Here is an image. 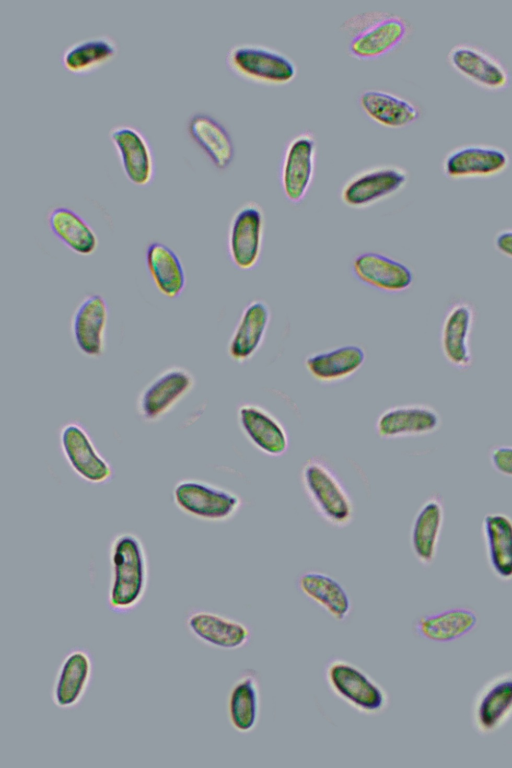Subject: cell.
<instances>
[{"instance_id":"8","label":"cell","mask_w":512,"mask_h":768,"mask_svg":"<svg viewBox=\"0 0 512 768\" xmlns=\"http://www.w3.org/2000/svg\"><path fill=\"white\" fill-rule=\"evenodd\" d=\"M408 172L398 165H379L351 176L341 188V199L349 207L364 208L400 191Z\"/></svg>"},{"instance_id":"33","label":"cell","mask_w":512,"mask_h":768,"mask_svg":"<svg viewBox=\"0 0 512 768\" xmlns=\"http://www.w3.org/2000/svg\"><path fill=\"white\" fill-rule=\"evenodd\" d=\"M365 113L388 127H404L420 116L419 108L410 100L381 89H366L359 97Z\"/></svg>"},{"instance_id":"32","label":"cell","mask_w":512,"mask_h":768,"mask_svg":"<svg viewBox=\"0 0 512 768\" xmlns=\"http://www.w3.org/2000/svg\"><path fill=\"white\" fill-rule=\"evenodd\" d=\"M187 130L217 168L229 166L234 157V145L222 123L207 113L197 112L189 118Z\"/></svg>"},{"instance_id":"24","label":"cell","mask_w":512,"mask_h":768,"mask_svg":"<svg viewBox=\"0 0 512 768\" xmlns=\"http://www.w3.org/2000/svg\"><path fill=\"white\" fill-rule=\"evenodd\" d=\"M226 711L228 721L235 731L246 734L257 727L261 711V690L259 675L255 670H244L233 682L227 695Z\"/></svg>"},{"instance_id":"23","label":"cell","mask_w":512,"mask_h":768,"mask_svg":"<svg viewBox=\"0 0 512 768\" xmlns=\"http://www.w3.org/2000/svg\"><path fill=\"white\" fill-rule=\"evenodd\" d=\"M271 312L262 300L251 301L242 311L227 345L229 357L244 363L261 347L269 327Z\"/></svg>"},{"instance_id":"22","label":"cell","mask_w":512,"mask_h":768,"mask_svg":"<svg viewBox=\"0 0 512 768\" xmlns=\"http://www.w3.org/2000/svg\"><path fill=\"white\" fill-rule=\"evenodd\" d=\"M92 659L81 648L69 651L62 659L52 686V701L61 709L76 706L85 695L92 677Z\"/></svg>"},{"instance_id":"34","label":"cell","mask_w":512,"mask_h":768,"mask_svg":"<svg viewBox=\"0 0 512 768\" xmlns=\"http://www.w3.org/2000/svg\"><path fill=\"white\" fill-rule=\"evenodd\" d=\"M118 53L116 41L108 35L77 40L62 52L63 67L73 74H88L112 61Z\"/></svg>"},{"instance_id":"10","label":"cell","mask_w":512,"mask_h":768,"mask_svg":"<svg viewBox=\"0 0 512 768\" xmlns=\"http://www.w3.org/2000/svg\"><path fill=\"white\" fill-rule=\"evenodd\" d=\"M59 441L63 456L82 480L100 484L113 475L110 463L99 453L86 429L77 422L62 426Z\"/></svg>"},{"instance_id":"17","label":"cell","mask_w":512,"mask_h":768,"mask_svg":"<svg viewBox=\"0 0 512 768\" xmlns=\"http://www.w3.org/2000/svg\"><path fill=\"white\" fill-rule=\"evenodd\" d=\"M441 426V416L427 404H406L390 407L377 418L375 429L379 437L398 439L426 436Z\"/></svg>"},{"instance_id":"36","label":"cell","mask_w":512,"mask_h":768,"mask_svg":"<svg viewBox=\"0 0 512 768\" xmlns=\"http://www.w3.org/2000/svg\"><path fill=\"white\" fill-rule=\"evenodd\" d=\"M494 246L503 256L512 259V229L499 231L495 235Z\"/></svg>"},{"instance_id":"2","label":"cell","mask_w":512,"mask_h":768,"mask_svg":"<svg viewBox=\"0 0 512 768\" xmlns=\"http://www.w3.org/2000/svg\"><path fill=\"white\" fill-rule=\"evenodd\" d=\"M341 28L349 39L350 53L362 59L376 58L392 51L410 32V25L403 17L380 10L353 15Z\"/></svg>"},{"instance_id":"12","label":"cell","mask_w":512,"mask_h":768,"mask_svg":"<svg viewBox=\"0 0 512 768\" xmlns=\"http://www.w3.org/2000/svg\"><path fill=\"white\" fill-rule=\"evenodd\" d=\"M512 717V671L488 680L476 693L471 706L474 729L482 735L499 730Z\"/></svg>"},{"instance_id":"7","label":"cell","mask_w":512,"mask_h":768,"mask_svg":"<svg viewBox=\"0 0 512 768\" xmlns=\"http://www.w3.org/2000/svg\"><path fill=\"white\" fill-rule=\"evenodd\" d=\"M226 62L239 76L257 82L282 84L296 75L295 63L287 55L263 45H235L228 51Z\"/></svg>"},{"instance_id":"16","label":"cell","mask_w":512,"mask_h":768,"mask_svg":"<svg viewBox=\"0 0 512 768\" xmlns=\"http://www.w3.org/2000/svg\"><path fill=\"white\" fill-rule=\"evenodd\" d=\"M315 154V137L309 131L297 134L287 144L281 167V184L290 202L298 203L307 194L313 179Z\"/></svg>"},{"instance_id":"11","label":"cell","mask_w":512,"mask_h":768,"mask_svg":"<svg viewBox=\"0 0 512 768\" xmlns=\"http://www.w3.org/2000/svg\"><path fill=\"white\" fill-rule=\"evenodd\" d=\"M185 626L198 642L220 650L240 649L249 643L252 636L245 623L205 609H195L187 613Z\"/></svg>"},{"instance_id":"19","label":"cell","mask_w":512,"mask_h":768,"mask_svg":"<svg viewBox=\"0 0 512 768\" xmlns=\"http://www.w3.org/2000/svg\"><path fill=\"white\" fill-rule=\"evenodd\" d=\"M447 59L457 72L485 89L500 90L509 83V73L502 62L476 45L457 44L450 49Z\"/></svg>"},{"instance_id":"18","label":"cell","mask_w":512,"mask_h":768,"mask_svg":"<svg viewBox=\"0 0 512 768\" xmlns=\"http://www.w3.org/2000/svg\"><path fill=\"white\" fill-rule=\"evenodd\" d=\"M237 421L246 439L263 454L279 457L287 452V431L265 408L251 403L242 404L237 410Z\"/></svg>"},{"instance_id":"35","label":"cell","mask_w":512,"mask_h":768,"mask_svg":"<svg viewBox=\"0 0 512 768\" xmlns=\"http://www.w3.org/2000/svg\"><path fill=\"white\" fill-rule=\"evenodd\" d=\"M492 468L499 474L512 478V445H495L489 451Z\"/></svg>"},{"instance_id":"1","label":"cell","mask_w":512,"mask_h":768,"mask_svg":"<svg viewBox=\"0 0 512 768\" xmlns=\"http://www.w3.org/2000/svg\"><path fill=\"white\" fill-rule=\"evenodd\" d=\"M109 563L108 607L115 613H129L140 604L148 585V557L141 538L132 532L114 535Z\"/></svg>"},{"instance_id":"25","label":"cell","mask_w":512,"mask_h":768,"mask_svg":"<svg viewBox=\"0 0 512 768\" xmlns=\"http://www.w3.org/2000/svg\"><path fill=\"white\" fill-rule=\"evenodd\" d=\"M444 505L441 497H429L416 512L410 530V546L421 564L433 563L444 523Z\"/></svg>"},{"instance_id":"31","label":"cell","mask_w":512,"mask_h":768,"mask_svg":"<svg viewBox=\"0 0 512 768\" xmlns=\"http://www.w3.org/2000/svg\"><path fill=\"white\" fill-rule=\"evenodd\" d=\"M47 221L52 234L72 252L90 256L97 250L96 232L75 210L56 206L48 213Z\"/></svg>"},{"instance_id":"6","label":"cell","mask_w":512,"mask_h":768,"mask_svg":"<svg viewBox=\"0 0 512 768\" xmlns=\"http://www.w3.org/2000/svg\"><path fill=\"white\" fill-rule=\"evenodd\" d=\"M195 377L181 366H171L149 381L136 399L142 421L155 423L164 418L194 388Z\"/></svg>"},{"instance_id":"15","label":"cell","mask_w":512,"mask_h":768,"mask_svg":"<svg viewBox=\"0 0 512 768\" xmlns=\"http://www.w3.org/2000/svg\"><path fill=\"white\" fill-rule=\"evenodd\" d=\"M108 317V303L100 294L86 295L75 308L71 334L75 346L83 355L90 358L103 355Z\"/></svg>"},{"instance_id":"26","label":"cell","mask_w":512,"mask_h":768,"mask_svg":"<svg viewBox=\"0 0 512 768\" xmlns=\"http://www.w3.org/2000/svg\"><path fill=\"white\" fill-rule=\"evenodd\" d=\"M298 589L308 599L338 622L345 621L352 609V602L346 588L333 576L307 570L300 574Z\"/></svg>"},{"instance_id":"13","label":"cell","mask_w":512,"mask_h":768,"mask_svg":"<svg viewBox=\"0 0 512 768\" xmlns=\"http://www.w3.org/2000/svg\"><path fill=\"white\" fill-rule=\"evenodd\" d=\"M508 153L492 144L472 143L450 150L444 157L442 169L452 179L491 177L509 165Z\"/></svg>"},{"instance_id":"9","label":"cell","mask_w":512,"mask_h":768,"mask_svg":"<svg viewBox=\"0 0 512 768\" xmlns=\"http://www.w3.org/2000/svg\"><path fill=\"white\" fill-rule=\"evenodd\" d=\"M264 232V214L255 202L240 206L232 216L227 247L234 266L241 270L255 267L260 259Z\"/></svg>"},{"instance_id":"14","label":"cell","mask_w":512,"mask_h":768,"mask_svg":"<svg viewBox=\"0 0 512 768\" xmlns=\"http://www.w3.org/2000/svg\"><path fill=\"white\" fill-rule=\"evenodd\" d=\"M109 138L126 178L136 186L149 185L154 178L155 161L145 135L134 126L121 124L110 129Z\"/></svg>"},{"instance_id":"5","label":"cell","mask_w":512,"mask_h":768,"mask_svg":"<svg viewBox=\"0 0 512 768\" xmlns=\"http://www.w3.org/2000/svg\"><path fill=\"white\" fill-rule=\"evenodd\" d=\"M175 506L202 521L224 522L239 511L242 501L233 491L200 479L179 480L172 492Z\"/></svg>"},{"instance_id":"29","label":"cell","mask_w":512,"mask_h":768,"mask_svg":"<svg viewBox=\"0 0 512 768\" xmlns=\"http://www.w3.org/2000/svg\"><path fill=\"white\" fill-rule=\"evenodd\" d=\"M144 260L158 292L168 299L180 297L186 286V274L177 253L166 244L154 241L146 247Z\"/></svg>"},{"instance_id":"3","label":"cell","mask_w":512,"mask_h":768,"mask_svg":"<svg viewBox=\"0 0 512 768\" xmlns=\"http://www.w3.org/2000/svg\"><path fill=\"white\" fill-rule=\"evenodd\" d=\"M301 483L310 503L324 521L343 528L354 517L353 501L333 469L322 459L312 457L301 469Z\"/></svg>"},{"instance_id":"20","label":"cell","mask_w":512,"mask_h":768,"mask_svg":"<svg viewBox=\"0 0 512 768\" xmlns=\"http://www.w3.org/2000/svg\"><path fill=\"white\" fill-rule=\"evenodd\" d=\"M475 312L468 302L459 301L446 312L440 331V347L445 360L459 370L468 369L473 362L470 337Z\"/></svg>"},{"instance_id":"21","label":"cell","mask_w":512,"mask_h":768,"mask_svg":"<svg viewBox=\"0 0 512 768\" xmlns=\"http://www.w3.org/2000/svg\"><path fill=\"white\" fill-rule=\"evenodd\" d=\"M352 270L362 283L388 293L403 292L414 280L413 271L406 264L377 252L359 254Z\"/></svg>"},{"instance_id":"30","label":"cell","mask_w":512,"mask_h":768,"mask_svg":"<svg viewBox=\"0 0 512 768\" xmlns=\"http://www.w3.org/2000/svg\"><path fill=\"white\" fill-rule=\"evenodd\" d=\"M487 561L494 575L512 580V518L505 513H487L482 520Z\"/></svg>"},{"instance_id":"27","label":"cell","mask_w":512,"mask_h":768,"mask_svg":"<svg viewBox=\"0 0 512 768\" xmlns=\"http://www.w3.org/2000/svg\"><path fill=\"white\" fill-rule=\"evenodd\" d=\"M365 350L355 344L337 346L308 355L304 364L318 382L335 383L351 377L364 364Z\"/></svg>"},{"instance_id":"4","label":"cell","mask_w":512,"mask_h":768,"mask_svg":"<svg viewBox=\"0 0 512 768\" xmlns=\"http://www.w3.org/2000/svg\"><path fill=\"white\" fill-rule=\"evenodd\" d=\"M324 675L330 691L360 714L377 716L390 705L386 689L352 662L339 658L330 660Z\"/></svg>"},{"instance_id":"28","label":"cell","mask_w":512,"mask_h":768,"mask_svg":"<svg viewBox=\"0 0 512 768\" xmlns=\"http://www.w3.org/2000/svg\"><path fill=\"white\" fill-rule=\"evenodd\" d=\"M476 613L466 607L447 608L418 617L413 630L422 639L451 642L471 632L477 626Z\"/></svg>"}]
</instances>
